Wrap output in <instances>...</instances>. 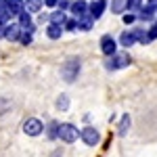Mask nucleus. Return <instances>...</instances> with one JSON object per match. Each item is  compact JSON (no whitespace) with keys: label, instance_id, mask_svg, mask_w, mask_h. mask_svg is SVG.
Here are the masks:
<instances>
[{"label":"nucleus","instance_id":"obj_28","mask_svg":"<svg viewBox=\"0 0 157 157\" xmlns=\"http://www.w3.org/2000/svg\"><path fill=\"white\" fill-rule=\"evenodd\" d=\"M57 4H59V9H61V11H63V9H67V6H69V2H67V0H59V2H57Z\"/></svg>","mask_w":157,"mask_h":157},{"label":"nucleus","instance_id":"obj_7","mask_svg":"<svg viewBox=\"0 0 157 157\" xmlns=\"http://www.w3.org/2000/svg\"><path fill=\"white\" fill-rule=\"evenodd\" d=\"M82 138H84L86 145H97L98 143V132L94 128H84V130H82Z\"/></svg>","mask_w":157,"mask_h":157},{"label":"nucleus","instance_id":"obj_9","mask_svg":"<svg viewBox=\"0 0 157 157\" xmlns=\"http://www.w3.org/2000/svg\"><path fill=\"white\" fill-rule=\"evenodd\" d=\"M6 9L11 11V15H19L21 11H25L23 0H6Z\"/></svg>","mask_w":157,"mask_h":157},{"label":"nucleus","instance_id":"obj_17","mask_svg":"<svg viewBox=\"0 0 157 157\" xmlns=\"http://www.w3.org/2000/svg\"><path fill=\"white\" fill-rule=\"evenodd\" d=\"M140 6H143V0H126V9L128 11H140Z\"/></svg>","mask_w":157,"mask_h":157},{"label":"nucleus","instance_id":"obj_8","mask_svg":"<svg viewBox=\"0 0 157 157\" xmlns=\"http://www.w3.org/2000/svg\"><path fill=\"white\" fill-rule=\"evenodd\" d=\"M105 0H92V4H90V17L92 19H98L101 15H103V11H105Z\"/></svg>","mask_w":157,"mask_h":157},{"label":"nucleus","instance_id":"obj_18","mask_svg":"<svg viewBox=\"0 0 157 157\" xmlns=\"http://www.w3.org/2000/svg\"><path fill=\"white\" fill-rule=\"evenodd\" d=\"M11 17L13 15H11V11L6 9V4H2V6H0V23H6Z\"/></svg>","mask_w":157,"mask_h":157},{"label":"nucleus","instance_id":"obj_12","mask_svg":"<svg viewBox=\"0 0 157 157\" xmlns=\"http://www.w3.org/2000/svg\"><path fill=\"white\" fill-rule=\"evenodd\" d=\"M46 34H48L50 40H57V38H61V34H63V29H61V25L57 23H50L48 29H46Z\"/></svg>","mask_w":157,"mask_h":157},{"label":"nucleus","instance_id":"obj_24","mask_svg":"<svg viewBox=\"0 0 157 157\" xmlns=\"http://www.w3.org/2000/svg\"><path fill=\"white\" fill-rule=\"evenodd\" d=\"M65 27H67V29H75V27H78V19H69V21H65Z\"/></svg>","mask_w":157,"mask_h":157},{"label":"nucleus","instance_id":"obj_6","mask_svg":"<svg viewBox=\"0 0 157 157\" xmlns=\"http://www.w3.org/2000/svg\"><path fill=\"white\" fill-rule=\"evenodd\" d=\"M115 48H117V44H115V40H113L111 36H105L103 40H101V50H103L107 57L115 55Z\"/></svg>","mask_w":157,"mask_h":157},{"label":"nucleus","instance_id":"obj_2","mask_svg":"<svg viewBox=\"0 0 157 157\" xmlns=\"http://www.w3.org/2000/svg\"><path fill=\"white\" fill-rule=\"evenodd\" d=\"M78 71H80V61L78 59H69L65 65H63V69H61L63 78H65L67 82H73L75 75H78Z\"/></svg>","mask_w":157,"mask_h":157},{"label":"nucleus","instance_id":"obj_31","mask_svg":"<svg viewBox=\"0 0 157 157\" xmlns=\"http://www.w3.org/2000/svg\"><path fill=\"white\" fill-rule=\"evenodd\" d=\"M149 6H153V9H157V0H149Z\"/></svg>","mask_w":157,"mask_h":157},{"label":"nucleus","instance_id":"obj_13","mask_svg":"<svg viewBox=\"0 0 157 157\" xmlns=\"http://www.w3.org/2000/svg\"><path fill=\"white\" fill-rule=\"evenodd\" d=\"M65 21H67V19H65V13H63V11H55V13H52V15H50V23L63 25V23H65Z\"/></svg>","mask_w":157,"mask_h":157},{"label":"nucleus","instance_id":"obj_30","mask_svg":"<svg viewBox=\"0 0 157 157\" xmlns=\"http://www.w3.org/2000/svg\"><path fill=\"white\" fill-rule=\"evenodd\" d=\"M4 25L6 23H0V38H4Z\"/></svg>","mask_w":157,"mask_h":157},{"label":"nucleus","instance_id":"obj_3","mask_svg":"<svg viewBox=\"0 0 157 157\" xmlns=\"http://www.w3.org/2000/svg\"><path fill=\"white\" fill-rule=\"evenodd\" d=\"M42 121L40 120H36V117H32V120H27L23 124V130H25V134H29V136H38V134L42 132Z\"/></svg>","mask_w":157,"mask_h":157},{"label":"nucleus","instance_id":"obj_10","mask_svg":"<svg viewBox=\"0 0 157 157\" xmlns=\"http://www.w3.org/2000/svg\"><path fill=\"white\" fill-rule=\"evenodd\" d=\"M69 9H71V13L75 15V17H84L86 11H88V6H86L84 0H75L73 4H69Z\"/></svg>","mask_w":157,"mask_h":157},{"label":"nucleus","instance_id":"obj_26","mask_svg":"<svg viewBox=\"0 0 157 157\" xmlns=\"http://www.w3.org/2000/svg\"><path fill=\"white\" fill-rule=\"evenodd\" d=\"M57 105H59V109H63V111H65V109H67V98L61 97L59 101H57Z\"/></svg>","mask_w":157,"mask_h":157},{"label":"nucleus","instance_id":"obj_14","mask_svg":"<svg viewBox=\"0 0 157 157\" xmlns=\"http://www.w3.org/2000/svg\"><path fill=\"white\" fill-rule=\"evenodd\" d=\"M17 17H19V25H21V29H25L27 25L32 23V17H29V13H27V11H21Z\"/></svg>","mask_w":157,"mask_h":157},{"label":"nucleus","instance_id":"obj_16","mask_svg":"<svg viewBox=\"0 0 157 157\" xmlns=\"http://www.w3.org/2000/svg\"><path fill=\"white\" fill-rule=\"evenodd\" d=\"M153 11H155V9L147 4V9H140V15H138V17H140L143 21H151V19H153Z\"/></svg>","mask_w":157,"mask_h":157},{"label":"nucleus","instance_id":"obj_21","mask_svg":"<svg viewBox=\"0 0 157 157\" xmlns=\"http://www.w3.org/2000/svg\"><path fill=\"white\" fill-rule=\"evenodd\" d=\"M134 38H136V40H140L143 44H147V42L151 40V38H149V34H145L143 29H136V32H134Z\"/></svg>","mask_w":157,"mask_h":157},{"label":"nucleus","instance_id":"obj_5","mask_svg":"<svg viewBox=\"0 0 157 157\" xmlns=\"http://www.w3.org/2000/svg\"><path fill=\"white\" fill-rule=\"evenodd\" d=\"M21 36V25L19 23H11V25H4V38L6 40H19Z\"/></svg>","mask_w":157,"mask_h":157},{"label":"nucleus","instance_id":"obj_22","mask_svg":"<svg viewBox=\"0 0 157 157\" xmlns=\"http://www.w3.org/2000/svg\"><path fill=\"white\" fill-rule=\"evenodd\" d=\"M19 40H21V44H32L34 36H32V32H25L23 36H19Z\"/></svg>","mask_w":157,"mask_h":157},{"label":"nucleus","instance_id":"obj_20","mask_svg":"<svg viewBox=\"0 0 157 157\" xmlns=\"http://www.w3.org/2000/svg\"><path fill=\"white\" fill-rule=\"evenodd\" d=\"M124 9H126V0H113V4H111L113 13H121Z\"/></svg>","mask_w":157,"mask_h":157},{"label":"nucleus","instance_id":"obj_27","mask_svg":"<svg viewBox=\"0 0 157 157\" xmlns=\"http://www.w3.org/2000/svg\"><path fill=\"white\" fill-rule=\"evenodd\" d=\"M149 38H151V40H155V38H157V25H155V27H151V32H149Z\"/></svg>","mask_w":157,"mask_h":157},{"label":"nucleus","instance_id":"obj_19","mask_svg":"<svg viewBox=\"0 0 157 157\" xmlns=\"http://www.w3.org/2000/svg\"><path fill=\"white\" fill-rule=\"evenodd\" d=\"M78 19H82V17H78ZM78 27H80V29H84V32H88V29L92 27V17H88V19H82V21H78Z\"/></svg>","mask_w":157,"mask_h":157},{"label":"nucleus","instance_id":"obj_15","mask_svg":"<svg viewBox=\"0 0 157 157\" xmlns=\"http://www.w3.org/2000/svg\"><path fill=\"white\" fill-rule=\"evenodd\" d=\"M120 42L124 44V46H132L134 42H136V38H134V34H128V32H124L120 36Z\"/></svg>","mask_w":157,"mask_h":157},{"label":"nucleus","instance_id":"obj_11","mask_svg":"<svg viewBox=\"0 0 157 157\" xmlns=\"http://www.w3.org/2000/svg\"><path fill=\"white\" fill-rule=\"evenodd\" d=\"M25 2V11L27 13H38L42 9V0H23Z\"/></svg>","mask_w":157,"mask_h":157},{"label":"nucleus","instance_id":"obj_4","mask_svg":"<svg viewBox=\"0 0 157 157\" xmlns=\"http://www.w3.org/2000/svg\"><path fill=\"white\" fill-rule=\"evenodd\" d=\"M113 59L107 63L109 69H120V67H126V65H130V57L128 55H111Z\"/></svg>","mask_w":157,"mask_h":157},{"label":"nucleus","instance_id":"obj_25","mask_svg":"<svg viewBox=\"0 0 157 157\" xmlns=\"http://www.w3.org/2000/svg\"><path fill=\"white\" fill-rule=\"evenodd\" d=\"M134 19H136V17H134L132 13H128V15H124V23H126V25H130V23H134Z\"/></svg>","mask_w":157,"mask_h":157},{"label":"nucleus","instance_id":"obj_29","mask_svg":"<svg viewBox=\"0 0 157 157\" xmlns=\"http://www.w3.org/2000/svg\"><path fill=\"white\" fill-rule=\"evenodd\" d=\"M57 2H59V0H44L46 6H57Z\"/></svg>","mask_w":157,"mask_h":157},{"label":"nucleus","instance_id":"obj_23","mask_svg":"<svg viewBox=\"0 0 157 157\" xmlns=\"http://www.w3.org/2000/svg\"><path fill=\"white\" fill-rule=\"evenodd\" d=\"M128 126H130V117L126 115V117L121 120V126H120V134H126V128H128Z\"/></svg>","mask_w":157,"mask_h":157},{"label":"nucleus","instance_id":"obj_1","mask_svg":"<svg viewBox=\"0 0 157 157\" xmlns=\"http://www.w3.org/2000/svg\"><path fill=\"white\" fill-rule=\"evenodd\" d=\"M57 136L61 140H65V143H73V140H78V128L71 126V124H61Z\"/></svg>","mask_w":157,"mask_h":157}]
</instances>
